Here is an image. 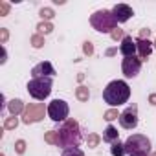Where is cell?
Returning a JSON list of instances; mask_svg holds the SVG:
<instances>
[{
  "instance_id": "cell-31",
  "label": "cell",
  "mask_w": 156,
  "mask_h": 156,
  "mask_svg": "<svg viewBox=\"0 0 156 156\" xmlns=\"http://www.w3.org/2000/svg\"><path fill=\"white\" fill-rule=\"evenodd\" d=\"M149 35H151V30H149V28H143V30H140L138 39H141V41H149Z\"/></svg>"
},
{
  "instance_id": "cell-9",
  "label": "cell",
  "mask_w": 156,
  "mask_h": 156,
  "mask_svg": "<svg viewBox=\"0 0 156 156\" xmlns=\"http://www.w3.org/2000/svg\"><path fill=\"white\" fill-rule=\"evenodd\" d=\"M140 68H141V59L140 57H125L123 62H121V70H123V75L125 77H136L140 73Z\"/></svg>"
},
{
  "instance_id": "cell-22",
  "label": "cell",
  "mask_w": 156,
  "mask_h": 156,
  "mask_svg": "<svg viewBox=\"0 0 156 156\" xmlns=\"http://www.w3.org/2000/svg\"><path fill=\"white\" fill-rule=\"evenodd\" d=\"M61 156H85V152L79 147H72V149H64Z\"/></svg>"
},
{
  "instance_id": "cell-26",
  "label": "cell",
  "mask_w": 156,
  "mask_h": 156,
  "mask_svg": "<svg viewBox=\"0 0 156 156\" xmlns=\"http://www.w3.org/2000/svg\"><path fill=\"white\" fill-rule=\"evenodd\" d=\"M110 37H112V41H123V39H125V33H123L121 28H116V30L110 33Z\"/></svg>"
},
{
  "instance_id": "cell-20",
  "label": "cell",
  "mask_w": 156,
  "mask_h": 156,
  "mask_svg": "<svg viewBox=\"0 0 156 156\" xmlns=\"http://www.w3.org/2000/svg\"><path fill=\"white\" fill-rule=\"evenodd\" d=\"M99 141H101V136H99V134H96V132L88 134V138H87V143H88V147H90V149L98 147V145H99Z\"/></svg>"
},
{
  "instance_id": "cell-27",
  "label": "cell",
  "mask_w": 156,
  "mask_h": 156,
  "mask_svg": "<svg viewBox=\"0 0 156 156\" xmlns=\"http://www.w3.org/2000/svg\"><path fill=\"white\" fill-rule=\"evenodd\" d=\"M15 151H17V154H24L26 152V141L24 140H17L15 141Z\"/></svg>"
},
{
  "instance_id": "cell-11",
  "label": "cell",
  "mask_w": 156,
  "mask_h": 156,
  "mask_svg": "<svg viewBox=\"0 0 156 156\" xmlns=\"http://www.w3.org/2000/svg\"><path fill=\"white\" fill-rule=\"evenodd\" d=\"M31 75H33V77H51V75H55V68H53L51 62L42 61V62H39V64L33 66Z\"/></svg>"
},
{
  "instance_id": "cell-25",
  "label": "cell",
  "mask_w": 156,
  "mask_h": 156,
  "mask_svg": "<svg viewBox=\"0 0 156 156\" xmlns=\"http://www.w3.org/2000/svg\"><path fill=\"white\" fill-rule=\"evenodd\" d=\"M107 121H114V119H118L119 118V114H118V110L116 108H110V110H107L105 112V116H103Z\"/></svg>"
},
{
  "instance_id": "cell-23",
  "label": "cell",
  "mask_w": 156,
  "mask_h": 156,
  "mask_svg": "<svg viewBox=\"0 0 156 156\" xmlns=\"http://www.w3.org/2000/svg\"><path fill=\"white\" fill-rule=\"evenodd\" d=\"M31 46H33V48H42V46H44V37H42L41 33L31 35Z\"/></svg>"
},
{
  "instance_id": "cell-21",
  "label": "cell",
  "mask_w": 156,
  "mask_h": 156,
  "mask_svg": "<svg viewBox=\"0 0 156 156\" xmlns=\"http://www.w3.org/2000/svg\"><path fill=\"white\" fill-rule=\"evenodd\" d=\"M17 125H19V119H17V116L6 118V121H4V129H6V130H13V129H17Z\"/></svg>"
},
{
  "instance_id": "cell-4",
  "label": "cell",
  "mask_w": 156,
  "mask_h": 156,
  "mask_svg": "<svg viewBox=\"0 0 156 156\" xmlns=\"http://www.w3.org/2000/svg\"><path fill=\"white\" fill-rule=\"evenodd\" d=\"M90 24L96 31H101V33H112L118 28V20L114 19L112 11H107V9L96 11L90 17Z\"/></svg>"
},
{
  "instance_id": "cell-12",
  "label": "cell",
  "mask_w": 156,
  "mask_h": 156,
  "mask_svg": "<svg viewBox=\"0 0 156 156\" xmlns=\"http://www.w3.org/2000/svg\"><path fill=\"white\" fill-rule=\"evenodd\" d=\"M119 51H121L123 57H134L136 51H138V48H136V41H132V37L125 35V39H123L121 44H119Z\"/></svg>"
},
{
  "instance_id": "cell-35",
  "label": "cell",
  "mask_w": 156,
  "mask_h": 156,
  "mask_svg": "<svg viewBox=\"0 0 156 156\" xmlns=\"http://www.w3.org/2000/svg\"><path fill=\"white\" fill-rule=\"evenodd\" d=\"M151 156H156V152H151Z\"/></svg>"
},
{
  "instance_id": "cell-10",
  "label": "cell",
  "mask_w": 156,
  "mask_h": 156,
  "mask_svg": "<svg viewBox=\"0 0 156 156\" xmlns=\"http://www.w3.org/2000/svg\"><path fill=\"white\" fill-rule=\"evenodd\" d=\"M112 15H114V19H116L118 22H127V20L134 15V11H132V8L127 6V4H116V6L112 8Z\"/></svg>"
},
{
  "instance_id": "cell-18",
  "label": "cell",
  "mask_w": 156,
  "mask_h": 156,
  "mask_svg": "<svg viewBox=\"0 0 156 156\" xmlns=\"http://www.w3.org/2000/svg\"><path fill=\"white\" fill-rule=\"evenodd\" d=\"M110 152H112V156H123V154H127V152H125V143H119V141L112 143Z\"/></svg>"
},
{
  "instance_id": "cell-7",
  "label": "cell",
  "mask_w": 156,
  "mask_h": 156,
  "mask_svg": "<svg viewBox=\"0 0 156 156\" xmlns=\"http://www.w3.org/2000/svg\"><path fill=\"white\" fill-rule=\"evenodd\" d=\"M48 112V108H44V103H30L26 105L24 108V114H22V121L26 125L30 123H37L44 118V114Z\"/></svg>"
},
{
  "instance_id": "cell-34",
  "label": "cell",
  "mask_w": 156,
  "mask_h": 156,
  "mask_svg": "<svg viewBox=\"0 0 156 156\" xmlns=\"http://www.w3.org/2000/svg\"><path fill=\"white\" fill-rule=\"evenodd\" d=\"M116 51H118V48H108V50H107V51H105V53H107V55H108V57H112V55H114V53H116Z\"/></svg>"
},
{
  "instance_id": "cell-32",
  "label": "cell",
  "mask_w": 156,
  "mask_h": 156,
  "mask_svg": "<svg viewBox=\"0 0 156 156\" xmlns=\"http://www.w3.org/2000/svg\"><path fill=\"white\" fill-rule=\"evenodd\" d=\"M149 103H151L152 107H156V94H151V96H149Z\"/></svg>"
},
{
  "instance_id": "cell-8",
  "label": "cell",
  "mask_w": 156,
  "mask_h": 156,
  "mask_svg": "<svg viewBox=\"0 0 156 156\" xmlns=\"http://www.w3.org/2000/svg\"><path fill=\"white\" fill-rule=\"evenodd\" d=\"M119 125L127 130H132L138 127V107L136 105H130L127 107L121 114H119Z\"/></svg>"
},
{
  "instance_id": "cell-33",
  "label": "cell",
  "mask_w": 156,
  "mask_h": 156,
  "mask_svg": "<svg viewBox=\"0 0 156 156\" xmlns=\"http://www.w3.org/2000/svg\"><path fill=\"white\" fill-rule=\"evenodd\" d=\"M6 59H8V51H6V48L2 46V59H0V62H6Z\"/></svg>"
},
{
  "instance_id": "cell-16",
  "label": "cell",
  "mask_w": 156,
  "mask_h": 156,
  "mask_svg": "<svg viewBox=\"0 0 156 156\" xmlns=\"http://www.w3.org/2000/svg\"><path fill=\"white\" fill-rule=\"evenodd\" d=\"M75 98L79 99L81 103H87L88 101V98H90V90H88V87H77L75 88Z\"/></svg>"
},
{
  "instance_id": "cell-19",
  "label": "cell",
  "mask_w": 156,
  "mask_h": 156,
  "mask_svg": "<svg viewBox=\"0 0 156 156\" xmlns=\"http://www.w3.org/2000/svg\"><path fill=\"white\" fill-rule=\"evenodd\" d=\"M44 141H46V143H50V145H57V141H59L57 130H48V132L44 134Z\"/></svg>"
},
{
  "instance_id": "cell-17",
  "label": "cell",
  "mask_w": 156,
  "mask_h": 156,
  "mask_svg": "<svg viewBox=\"0 0 156 156\" xmlns=\"http://www.w3.org/2000/svg\"><path fill=\"white\" fill-rule=\"evenodd\" d=\"M37 30H39V33H41V35H48V33H51V31H53V24H51V22L42 20V22H39V24H37Z\"/></svg>"
},
{
  "instance_id": "cell-36",
  "label": "cell",
  "mask_w": 156,
  "mask_h": 156,
  "mask_svg": "<svg viewBox=\"0 0 156 156\" xmlns=\"http://www.w3.org/2000/svg\"><path fill=\"white\" fill-rule=\"evenodd\" d=\"M152 44H154V48H156V41H154V42H152Z\"/></svg>"
},
{
  "instance_id": "cell-14",
  "label": "cell",
  "mask_w": 156,
  "mask_h": 156,
  "mask_svg": "<svg viewBox=\"0 0 156 156\" xmlns=\"http://www.w3.org/2000/svg\"><path fill=\"white\" fill-rule=\"evenodd\" d=\"M8 108H9L11 116H19V114H24L26 105L22 103V99H11V101L8 103Z\"/></svg>"
},
{
  "instance_id": "cell-29",
  "label": "cell",
  "mask_w": 156,
  "mask_h": 156,
  "mask_svg": "<svg viewBox=\"0 0 156 156\" xmlns=\"http://www.w3.org/2000/svg\"><path fill=\"white\" fill-rule=\"evenodd\" d=\"M6 15H9V4L6 0H2L0 2V17H6Z\"/></svg>"
},
{
  "instance_id": "cell-6",
  "label": "cell",
  "mask_w": 156,
  "mask_h": 156,
  "mask_svg": "<svg viewBox=\"0 0 156 156\" xmlns=\"http://www.w3.org/2000/svg\"><path fill=\"white\" fill-rule=\"evenodd\" d=\"M68 114H70V107L64 99H53L50 105H48V116L53 119V121H66L68 119Z\"/></svg>"
},
{
  "instance_id": "cell-3",
  "label": "cell",
  "mask_w": 156,
  "mask_h": 156,
  "mask_svg": "<svg viewBox=\"0 0 156 156\" xmlns=\"http://www.w3.org/2000/svg\"><path fill=\"white\" fill-rule=\"evenodd\" d=\"M125 152L129 156H149L151 154V140L143 134H132L125 141Z\"/></svg>"
},
{
  "instance_id": "cell-13",
  "label": "cell",
  "mask_w": 156,
  "mask_h": 156,
  "mask_svg": "<svg viewBox=\"0 0 156 156\" xmlns=\"http://www.w3.org/2000/svg\"><path fill=\"white\" fill-rule=\"evenodd\" d=\"M136 48H138V53H140L141 62H145V61L149 59V55L152 53V42H151V41H141V39H136Z\"/></svg>"
},
{
  "instance_id": "cell-30",
  "label": "cell",
  "mask_w": 156,
  "mask_h": 156,
  "mask_svg": "<svg viewBox=\"0 0 156 156\" xmlns=\"http://www.w3.org/2000/svg\"><path fill=\"white\" fill-rule=\"evenodd\" d=\"M9 39V31L6 28H0V44H6Z\"/></svg>"
},
{
  "instance_id": "cell-5",
  "label": "cell",
  "mask_w": 156,
  "mask_h": 156,
  "mask_svg": "<svg viewBox=\"0 0 156 156\" xmlns=\"http://www.w3.org/2000/svg\"><path fill=\"white\" fill-rule=\"evenodd\" d=\"M51 77H33V79L28 83V92L31 98L39 99V101H44L50 94H51Z\"/></svg>"
},
{
  "instance_id": "cell-15",
  "label": "cell",
  "mask_w": 156,
  "mask_h": 156,
  "mask_svg": "<svg viewBox=\"0 0 156 156\" xmlns=\"http://www.w3.org/2000/svg\"><path fill=\"white\" fill-rule=\"evenodd\" d=\"M118 129L116 127H112V125H108L107 129H105V132H103V141H107V143H116L118 141Z\"/></svg>"
},
{
  "instance_id": "cell-24",
  "label": "cell",
  "mask_w": 156,
  "mask_h": 156,
  "mask_svg": "<svg viewBox=\"0 0 156 156\" xmlns=\"http://www.w3.org/2000/svg\"><path fill=\"white\" fill-rule=\"evenodd\" d=\"M39 15H41V17L48 22L50 19H53V15H55V13H53V9H51V8H42V9L39 11Z\"/></svg>"
},
{
  "instance_id": "cell-28",
  "label": "cell",
  "mask_w": 156,
  "mask_h": 156,
  "mask_svg": "<svg viewBox=\"0 0 156 156\" xmlns=\"http://www.w3.org/2000/svg\"><path fill=\"white\" fill-rule=\"evenodd\" d=\"M83 53H85V55H88V57H90V55L94 53V44H92L90 41L83 42Z\"/></svg>"
},
{
  "instance_id": "cell-2",
  "label": "cell",
  "mask_w": 156,
  "mask_h": 156,
  "mask_svg": "<svg viewBox=\"0 0 156 156\" xmlns=\"http://www.w3.org/2000/svg\"><path fill=\"white\" fill-rule=\"evenodd\" d=\"M130 98V88L125 81L118 79L107 85V88L103 90V99L105 103H108L110 107H119L123 103H127Z\"/></svg>"
},
{
  "instance_id": "cell-1",
  "label": "cell",
  "mask_w": 156,
  "mask_h": 156,
  "mask_svg": "<svg viewBox=\"0 0 156 156\" xmlns=\"http://www.w3.org/2000/svg\"><path fill=\"white\" fill-rule=\"evenodd\" d=\"M57 136H59V141H57V147H62V149H72V147H79L83 136H81V127L75 119H66L59 130H57Z\"/></svg>"
}]
</instances>
